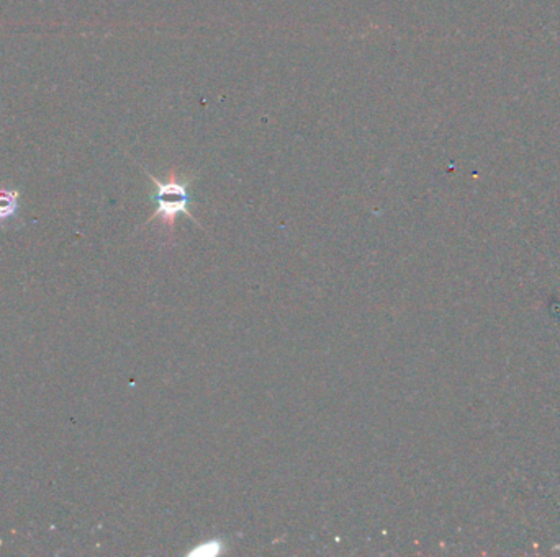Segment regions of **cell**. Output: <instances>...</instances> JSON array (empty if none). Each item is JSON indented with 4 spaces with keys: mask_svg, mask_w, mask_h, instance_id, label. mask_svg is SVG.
Instances as JSON below:
<instances>
[{
    "mask_svg": "<svg viewBox=\"0 0 560 557\" xmlns=\"http://www.w3.org/2000/svg\"><path fill=\"white\" fill-rule=\"evenodd\" d=\"M17 198L18 194L15 192L0 190V219L9 218L17 209Z\"/></svg>",
    "mask_w": 560,
    "mask_h": 557,
    "instance_id": "7a4b0ae2",
    "label": "cell"
},
{
    "mask_svg": "<svg viewBox=\"0 0 560 557\" xmlns=\"http://www.w3.org/2000/svg\"><path fill=\"white\" fill-rule=\"evenodd\" d=\"M223 551V543L220 539H212L207 541L200 546H197L195 549L190 551V554L197 556H218Z\"/></svg>",
    "mask_w": 560,
    "mask_h": 557,
    "instance_id": "3957f363",
    "label": "cell"
},
{
    "mask_svg": "<svg viewBox=\"0 0 560 557\" xmlns=\"http://www.w3.org/2000/svg\"><path fill=\"white\" fill-rule=\"evenodd\" d=\"M149 178L153 180L156 187V211L151 219L161 218L163 223L168 226L174 224V221L179 214L188 216V218L193 219L190 209H188V204H190L188 188H190L192 178L181 177L179 174H176V172H171L166 180H158V178L153 175H149Z\"/></svg>",
    "mask_w": 560,
    "mask_h": 557,
    "instance_id": "6da1fadb",
    "label": "cell"
}]
</instances>
